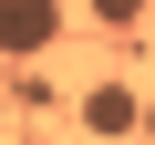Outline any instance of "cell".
I'll use <instances>...</instances> for the list:
<instances>
[{
    "instance_id": "6da1fadb",
    "label": "cell",
    "mask_w": 155,
    "mask_h": 145,
    "mask_svg": "<svg viewBox=\"0 0 155 145\" xmlns=\"http://www.w3.org/2000/svg\"><path fill=\"white\" fill-rule=\"evenodd\" d=\"M62 42V0H0V62H31Z\"/></svg>"
},
{
    "instance_id": "7a4b0ae2",
    "label": "cell",
    "mask_w": 155,
    "mask_h": 145,
    "mask_svg": "<svg viewBox=\"0 0 155 145\" xmlns=\"http://www.w3.org/2000/svg\"><path fill=\"white\" fill-rule=\"evenodd\" d=\"M134 114H145V93H124V83H93L83 93V124L93 135H134Z\"/></svg>"
},
{
    "instance_id": "3957f363",
    "label": "cell",
    "mask_w": 155,
    "mask_h": 145,
    "mask_svg": "<svg viewBox=\"0 0 155 145\" xmlns=\"http://www.w3.org/2000/svg\"><path fill=\"white\" fill-rule=\"evenodd\" d=\"M93 21H104V31H134V21H145V0H93Z\"/></svg>"
},
{
    "instance_id": "277c9868",
    "label": "cell",
    "mask_w": 155,
    "mask_h": 145,
    "mask_svg": "<svg viewBox=\"0 0 155 145\" xmlns=\"http://www.w3.org/2000/svg\"><path fill=\"white\" fill-rule=\"evenodd\" d=\"M134 124H145V135H155V104H145V114H134Z\"/></svg>"
}]
</instances>
